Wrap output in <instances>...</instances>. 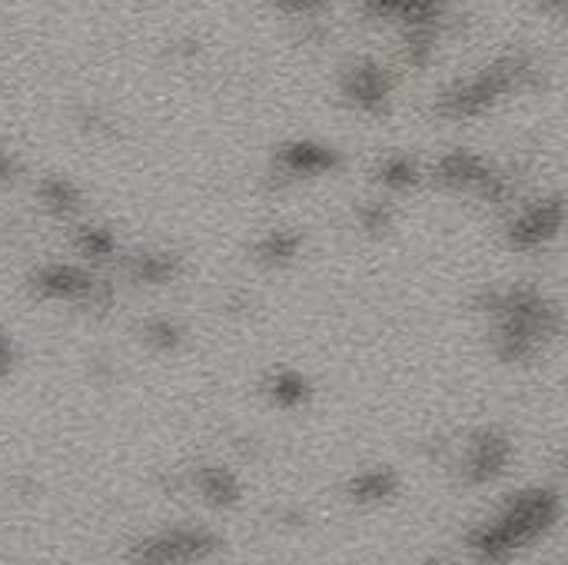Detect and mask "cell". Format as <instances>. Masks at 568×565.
Returning a JSON list of instances; mask_svg holds the SVG:
<instances>
[{"instance_id": "1", "label": "cell", "mask_w": 568, "mask_h": 565, "mask_svg": "<svg viewBox=\"0 0 568 565\" xmlns=\"http://www.w3.org/2000/svg\"><path fill=\"white\" fill-rule=\"evenodd\" d=\"M473 306L486 320L493 353L509 366L536 363L566 330L562 303L532 280L483 286Z\"/></svg>"}, {"instance_id": "2", "label": "cell", "mask_w": 568, "mask_h": 565, "mask_svg": "<svg viewBox=\"0 0 568 565\" xmlns=\"http://www.w3.org/2000/svg\"><path fill=\"white\" fill-rule=\"evenodd\" d=\"M562 519V496L549 486L513 493L496 516L466 533L473 565H513V559L542 543Z\"/></svg>"}, {"instance_id": "3", "label": "cell", "mask_w": 568, "mask_h": 565, "mask_svg": "<svg viewBox=\"0 0 568 565\" xmlns=\"http://www.w3.org/2000/svg\"><path fill=\"white\" fill-rule=\"evenodd\" d=\"M542 63L526 53H503L493 63H486L479 73L453 80L449 87H443L433 100V113L439 120L449 123H466V120H479L486 113H493L503 100H509L513 93H526L542 87Z\"/></svg>"}, {"instance_id": "4", "label": "cell", "mask_w": 568, "mask_h": 565, "mask_svg": "<svg viewBox=\"0 0 568 565\" xmlns=\"http://www.w3.org/2000/svg\"><path fill=\"white\" fill-rule=\"evenodd\" d=\"M27 293L50 306L106 313L116 303V286L97 266L80 260H47L27 273Z\"/></svg>"}, {"instance_id": "5", "label": "cell", "mask_w": 568, "mask_h": 565, "mask_svg": "<svg viewBox=\"0 0 568 565\" xmlns=\"http://www.w3.org/2000/svg\"><path fill=\"white\" fill-rule=\"evenodd\" d=\"M426 180L436 183L446 193L473 196L486 206H513L516 200V180L503 167H496L489 157L456 147L436 157V163L426 170Z\"/></svg>"}, {"instance_id": "6", "label": "cell", "mask_w": 568, "mask_h": 565, "mask_svg": "<svg viewBox=\"0 0 568 565\" xmlns=\"http://www.w3.org/2000/svg\"><path fill=\"white\" fill-rule=\"evenodd\" d=\"M226 539L210 526H170L136 539L123 565H203L220 556Z\"/></svg>"}, {"instance_id": "7", "label": "cell", "mask_w": 568, "mask_h": 565, "mask_svg": "<svg viewBox=\"0 0 568 565\" xmlns=\"http://www.w3.org/2000/svg\"><path fill=\"white\" fill-rule=\"evenodd\" d=\"M562 230H566V196L546 193L523 206H509V216L503 223V240L513 253L532 256L549 250L562 236Z\"/></svg>"}, {"instance_id": "8", "label": "cell", "mask_w": 568, "mask_h": 565, "mask_svg": "<svg viewBox=\"0 0 568 565\" xmlns=\"http://www.w3.org/2000/svg\"><path fill=\"white\" fill-rule=\"evenodd\" d=\"M343 170V150L323 140H286L270 157V183L273 186H296L310 180H323Z\"/></svg>"}, {"instance_id": "9", "label": "cell", "mask_w": 568, "mask_h": 565, "mask_svg": "<svg viewBox=\"0 0 568 565\" xmlns=\"http://www.w3.org/2000/svg\"><path fill=\"white\" fill-rule=\"evenodd\" d=\"M339 97L366 117H386L396 100V77L383 60L356 57L339 73Z\"/></svg>"}, {"instance_id": "10", "label": "cell", "mask_w": 568, "mask_h": 565, "mask_svg": "<svg viewBox=\"0 0 568 565\" xmlns=\"http://www.w3.org/2000/svg\"><path fill=\"white\" fill-rule=\"evenodd\" d=\"M513 456H516L513 440L503 430L486 426L463 443V450L456 456V473L466 486H493L496 480H503L509 473Z\"/></svg>"}, {"instance_id": "11", "label": "cell", "mask_w": 568, "mask_h": 565, "mask_svg": "<svg viewBox=\"0 0 568 565\" xmlns=\"http://www.w3.org/2000/svg\"><path fill=\"white\" fill-rule=\"evenodd\" d=\"M120 276L130 286L140 290H170L186 276V256H180L176 250H163V246H143V250H123L116 260Z\"/></svg>"}, {"instance_id": "12", "label": "cell", "mask_w": 568, "mask_h": 565, "mask_svg": "<svg viewBox=\"0 0 568 565\" xmlns=\"http://www.w3.org/2000/svg\"><path fill=\"white\" fill-rule=\"evenodd\" d=\"M363 17L406 27H446L449 0H359Z\"/></svg>"}, {"instance_id": "13", "label": "cell", "mask_w": 568, "mask_h": 565, "mask_svg": "<svg viewBox=\"0 0 568 565\" xmlns=\"http://www.w3.org/2000/svg\"><path fill=\"white\" fill-rule=\"evenodd\" d=\"M33 200H37L40 213L57 223H77V220H83V210H87V196H83L80 183L63 173L40 176L33 186Z\"/></svg>"}, {"instance_id": "14", "label": "cell", "mask_w": 568, "mask_h": 565, "mask_svg": "<svg viewBox=\"0 0 568 565\" xmlns=\"http://www.w3.org/2000/svg\"><path fill=\"white\" fill-rule=\"evenodd\" d=\"M70 250H73V260H80L87 266H97V270H103L106 263H116L120 253H123L116 230L100 223V220L70 223Z\"/></svg>"}, {"instance_id": "15", "label": "cell", "mask_w": 568, "mask_h": 565, "mask_svg": "<svg viewBox=\"0 0 568 565\" xmlns=\"http://www.w3.org/2000/svg\"><path fill=\"white\" fill-rule=\"evenodd\" d=\"M253 263L266 273H280L290 270L303 260L306 253V233L296 226H270L266 233H260L253 240Z\"/></svg>"}, {"instance_id": "16", "label": "cell", "mask_w": 568, "mask_h": 565, "mask_svg": "<svg viewBox=\"0 0 568 565\" xmlns=\"http://www.w3.org/2000/svg\"><path fill=\"white\" fill-rule=\"evenodd\" d=\"M186 490H193L210 509H233L243 503V480L233 470L216 466V463L196 466L186 476Z\"/></svg>"}, {"instance_id": "17", "label": "cell", "mask_w": 568, "mask_h": 565, "mask_svg": "<svg viewBox=\"0 0 568 565\" xmlns=\"http://www.w3.org/2000/svg\"><path fill=\"white\" fill-rule=\"evenodd\" d=\"M263 396L270 406L283 410V413H296V410H306L310 400H313V383L303 370L296 366H276L266 373L263 380Z\"/></svg>"}, {"instance_id": "18", "label": "cell", "mask_w": 568, "mask_h": 565, "mask_svg": "<svg viewBox=\"0 0 568 565\" xmlns=\"http://www.w3.org/2000/svg\"><path fill=\"white\" fill-rule=\"evenodd\" d=\"M403 490V480L396 470L389 466H376V470H363L356 476H349L346 483V500L353 506H363V509H373V506H386L399 496Z\"/></svg>"}, {"instance_id": "19", "label": "cell", "mask_w": 568, "mask_h": 565, "mask_svg": "<svg viewBox=\"0 0 568 565\" xmlns=\"http://www.w3.org/2000/svg\"><path fill=\"white\" fill-rule=\"evenodd\" d=\"M373 180L386 196H403L413 193L419 183H426V167L409 153H386L373 167Z\"/></svg>"}, {"instance_id": "20", "label": "cell", "mask_w": 568, "mask_h": 565, "mask_svg": "<svg viewBox=\"0 0 568 565\" xmlns=\"http://www.w3.org/2000/svg\"><path fill=\"white\" fill-rule=\"evenodd\" d=\"M136 333H140L143 346L153 350V353H160V356H173V353H180L186 346V326L176 316H170V313H150V316H143V323L136 326Z\"/></svg>"}, {"instance_id": "21", "label": "cell", "mask_w": 568, "mask_h": 565, "mask_svg": "<svg viewBox=\"0 0 568 565\" xmlns=\"http://www.w3.org/2000/svg\"><path fill=\"white\" fill-rule=\"evenodd\" d=\"M439 40H443V27H406V30H399L403 60L416 70H426L439 50Z\"/></svg>"}, {"instance_id": "22", "label": "cell", "mask_w": 568, "mask_h": 565, "mask_svg": "<svg viewBox=\"0 0 568 565\" xmlns=\"http://www.w3.org/2000/svg\"><path fill=\"white\" fill-rule=\"evenodd\" d=\"M353 220L359 226V233L373 236V240H383L393 233L396 226V203L389 196H373V200H363L353 206Z\"/></svg>"}, {"instance_id": "23", "label": "cell", "mask_w": 568, "mask_h": 565, "mask_svg": "<svg viewBox=\"0 0 568 565\" xmlns=\"http://www.w3.org/2000/svg\"><path fill=\"white\" fill-rule=\"evenodd\" d=\"M336 0H273V7L283 13V17H293V20H323V13L333 7Z\"/></svg>"}, {"instance_id": "24", "label": "cell", "mask_w": 568, "mask_h": 565, "mask_svg": "<svg viewBox=\"0 0 568 565\" xmlns=\"http://www.w3.org/2000/svg\"><path fill=\"white\" fill-rule=\"evenodd\" d=\"M17 363H20V353H17V340H13V333L0 323V380H7V376H13V370H17Z\"/></svg>"}, {"instance_id": "25", "label": "cell", "mask_w": 568, "mask_h": 565, "mask_svg": "<svg viewBox=\"0 0 568 565\" xmlns=\"http://www.w3.org/2000/svg\"><path fill=\"white\" fill-rule=\"evenodd\" d=\"M77 123H80L83 130H90V133L110 130V117H103V110H100V107H83V110H80V117H77Z\"/></svg>"}, {"instance_id": "26", "label": "cell", "mask_w": 568, "mask_h": 565, "mask_svg": "<svg viewBox=\"0 0 568 565\" xmlns=\"http://www.w3.org/2000/svg\"><path fill=\"white\" fill-rule=\"evenodd\" d=\"M17 176H20V163H17V157H13V153H7V150L0 147V186L13 183Z\"/></svg>"}, {"instance_id": "27", "label": "cell", "mask_w": 568, "mask_h": 565, "mask_svg": "<svg viewBox=\"0 0 568 565\" xmlns=\"http://www.w3.org/2000/svg\"><path fill=\"white\" fill-rule=\"evenodd\" d=\"M280 526H290V529H303L306 526V513L303 509H280Z\"/></svg>"}, {"instance_id": "28", "label": "cell", "mask_w": 568, "mask_h": 565, "mask_svg": "<svg viewBox=\"0 0 568 565\" xmlns=\"http://www.w3.org/2000/svg\"><path fill=\"white\" fill-rule=\"evenodd\" d=\"M536 7H542V10H552V13H559L562 7H566V0H532Z\"/></svg>"}, {"instance_id": "29", "label": "cell", "mask_w": 568, "mask_h": 565, "mask_svg": "<svg viewBox=\"0 0 568 565\" xmlns=\"http://www.w3.org/2000/svg\"><path fill=\"white\" fill-rule=\"evenodd\" d=\"M423 565H459V563H453V559H439V556H433V559H426Z\"/></svg>"}]
</instances>
